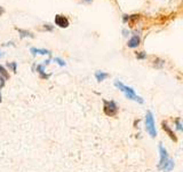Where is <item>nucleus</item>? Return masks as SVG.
Masks as SVG:
<instances>
[{"label": "nucleus", "mask_w": 183, "mask_h": 172, "mask_svg": "<svg viewBox=\"0 0 183 172\" xmlns=\"http://www.w3.org/2000/svg\"><path fill=\"white\" fill-rule=\"evenodd\" d=\"M141 44V38H140V36H133L131 39L128 40V43H127V46L129 47V48H136L137 46Z\"/></svg>", "instance_id": "obj_7"}, {"label": "nucleus", "mask_w": 183, "mask_h": 172, "mask_svg": "<svg viewBox=\"0 0 183 172\" xmlns=\"http://www.w3.org/2000/svg\"><path fill=\"white\" fill-rule=\"evenodd\" d=\"M30 52L32 53V55H37V54H41V55H51V52L48 49H39V48H30Z\"/></svg>", "instance_id": "obj_9"}, {"label": "nucleus", "mask_w": 183, "mask_h": 172, "mask_svg": "<svg viewBox=\"0 0 183 172\" xmlns=\"http://www.w3.org/2000/svg\"><path fill=\"white\" fill-rule=\"evenodd\" d=\"M118 104L114 102V101H107V100H103V111L104 114L109 116V117H114L116 115L118 114Z\"/></svg>", "instance_id": "obj_3"}, {"label": "nucleus", "mask_w": 183, "mask_h": 172, "mask_svg": "<svg viewBox=\"0 0 183 172\" xmlns=\"http://www.w3.org/2000/svg\"><path fill=\"white\" fill-rule=\"evenodd\" d=\"M159 155H160V160H159V163H158V169L161 170L163 166L165 165L166 163L168 162V160H169V156H168V153H167V149H166L161 143H159Z\"/></svg>", "instance_id": "obj_4"}, {"label": "nucleus", "mask_w": 183, "mask_h": 172, "mask_svg": "<svg viewBox=\"0 0 183 172\" xmlns=\"http://www.w3.org/2000/svg\"><path fill=\"white\" fill-rule=\"evenodd\" d=\"M44 28H45L47 31H53V29H54L51 25H49V24H45V25H44Z\"/></svg>", "instance_id": "obj_20"}, {"label": "nucleus", "mask_w": 183, "mask_h": 172, "mask_svg": "<svg viewBox=\"0 0 183 172\" xmlns=\"http://www.w3.org/2000/svg\"><path fill=\"white\" fill-rule=\"evenodd\" d=\"M54 61H55L58 65H61V67H65V65H67V63L64 62L62 59H60V57H55V59H54Z\"/></svg>", "instance_id": "obj_18"}, {"label": "nucleus", "mask_w": 183, "mask_h": 172, "mask_svg": "<svg viewBox=\"0 0 183 172\" xmlns=\"http://www.w3.org/2000/svg\"><path fill=\"white\" fill-rule=\"evenodd\" d=\"M154 65L156 67V68H163L164 67V64H165V60H161V59H156L154 61Z\"/></svg>", "instance_id": "obj_13"}, {"label": "nucleus", "mask_w": 183, "mask_h": 172, "mask_svg": "<svg viewBox=\"0 0 183 172\" xmlns=\"http://www.w3.org/2000/svg\"><path fill=\"white\" fill-rule=\"evenodd\" d=\"M17 31L21 33V37H30V38H33V34L31 33V32H29L26 30H21V29H17Z\"/></svg>", "instance_id": "obj_15"}, {"label": "nucleus", "mask_w": 183, "mask_h": 172, "mask_svg": "<svg viewBox=\"0 0 183 172\" xmlns=\"http://www.w3.org/2000/svg\"><path fill=\"white\" fill-rule=\"evenodd\" d=\"M85 1H86V2H91L92 0H85Z\"/></svg>", "instance_id": "obj_24"}, {"label": "nucleus", "mask_w": 183, "mask_h": 172, "mask_svg": "<svg viewBox=\"0 0 183 172\" xmlns=\"http://www.w3.org/2000/svg\"><path fill=\"white\" fill-rule=\"evenodd\" d=\"M7 67H8V68H11V71L16 72V69H17L16 62H9V63H7Z\"/></svg>", "instance_id": "obj_16"}, {"label": "nucleus", "mask_w": 183, "mask_h": 172, "mask_svg": "<svg viewBox=\"0 0 183 172\" xmlns=\"http://www.w3.org/2000/svg\"><path fill=\"white\" fill-rule=\"evenodd\" d=\"M45 68H46L45 64H39V65H37V71L39 72L40 77L42 79H48L51 77V74H45Z\"/></svg>", "instance_id": "obj_8"}, {"label": "nucleus", "mask_w": 183, "mask_h": 172, "mask_svg": "<svg viewBox=\"0 0 183 172\" xmlns=\"http://www.w3.org/2000/svg\"><path fill=\"white\" fill-rule=\"evenodd\" d=\"M0 76H2L5 79H9V74H8V71L4 68L1 64H0Z\"/></svg>", "instance_id": "obj_14"}, {"label": "nucleus", "mask_w": 183, "mask_h": 172, "mask_svg": "<svg viewBox=\"0 0 183 172\" xmlns=\"http://www.w3.org/2000/svg\"><path fill=\"white\" fill-rule=\"evenodd\" d=\"M1 101H2V97H1V92H0V103H1Z\"/></svg>", "instance_id": "obj_23"}, {"label": "nucleus", "mask_w": 183, "mask_h": 172, "mask_svg": "<svg viewBox=\"0 0 183 172\" xmlns=\"http://www.w3.org/2000/svg\"><path fill=\"white\" fill-rule=\"evenodd\" d=\"M174 124H175V129H176L177 131L183 132V119L176 117V118L174 119Z\"/></svg>", "instance_id": "obj_12"}, {"label": "nucleus", "mask_w": 183, "mask_h": 172, "mask_svg": "<svg viewBox=\"0 0 183 172\" xmlns=\"http://www.w3.org/2000/svg\"><path fill=\"white\" fill-rule=\"evenodd\" d=\"M55 24L58 25L60 28H68L69 27V20L64 15H56L55 16Z\"/></svg>", "instance_id": "obj_6"}, {"label": "nucleus", "mask_w": 183, "mask_h": 172, "mask_svg": "<svg viewBox=\"0 0 183 172\" xmlns=\"http://www.w3.org/2000/svg\"><path fill=\"white\" fill-rule=\"evenodd\" d=\"M6 84V79L2 77V76H0V88H2Z\"/></svg>", "instance_id": "obj_19"}, {"label": "nucleus", "mask_w": 183, "mask_h": 172, "mask_svg": "<svg viewBox=\"0 0 183 172\" xmlns=\"http://www.w3.org/2000/svg\"><path fill=\"white\" fill-rule=\"evenodd\" d=\"M4 13H5V9H4V8H2L1 6H0V16H1V15H2Z\"/></svg>", "instance_id": "obj_21"}, {"label": "nucleus", "mask_w": 183, "mask_h": 172, "mask_svg": "<svg viewBox=\"0 0 183 172\" xmlns=\"http://www.w3.org/2000/svg\"><path fill=\"white\" fill-rule=\"evenodd\" d=\"M109 75L107 72H103V71H96L95 72V78L97 79V81H103L105 78H108Z\"/></svg>", "instance_id": "obj_11"}, {"label": "nucleus", "mask_w": 183, "mask_h": 172, "mask_svg": "<svg viewBox=\"0 0 183 172\" xmlns=\"http://www.w3.org/2000/svg\"><path fill=\"white\" fill-rule=\"evenodd\" d=\"M114 86H116L118 90H120L123 93H125V95H126V97H127V99H129V100H134V101H136V102H138V103L144 102L142 97H138L136 93H135V91H134L132 87L124 85V84H123L121 81H119V80H116V81H114Z\"/></svg>", "instance_id": "obj_1"}, {"label": "nucleus", "mask_w": 183, "mask_h": 172, "mask_svg": "<svg viewBox=\"0 0 183 172\" xmlns=\"http://www.w3.org/2000/svg\"><path fill=\"white\" fill-rule=\"evenodd\" d=\"M174 161L173 160H168V162L166 163L165 165L163 166V169H161V171H164V172H171L173 169H174Z\"/></svg>", "instance_id": "obj_10"}, {"label": "nucleus", "mask_w": 183, "mask_h": 172, "mask_svg": "<svg viewBox=\"0 0 183 172\" xmlns=\"http://www.w3.org/2000/svg\"><path fill=\"white\" fill-rule=\"evenodd\" d=\"M161 129H163V131L165 132L166 134H167L168 137L171 138V139L173 140V141H174V142H176V141H177L176 135H175L174 131H173L171 127H169V125L167 124V122H161Z\"/></svg>", "instance_id": "obj_5"}, {"label": "nucleus", "mask_w": 183, "mask_h": 172, "mask_svg": "<svg viewBox=\"0 0 183 172\" xmlns=\"http://www.w3.org/2000/svg\"><path fill=\"white\" fill-rule=\"evenodd\" d=\"M123 33H124V36H128V31H127V30H124V31H123Z\"/></svg>", "instance_id": "obj_22"}, {"label": "nucleus", "mask_w": 183, "mask_h": 172, "mask_svg": "<svg viewBox=\"0 0 183 172\" xmlns=\"http://www.w3.org/2000/svg\"><path fill=\"white\" fill-rule=\"evenodd\" d=\"M145 129H147V132L150 134L151 138L157 137V130H156L154 115L150 110H148L147 114H145Z\"/></svg>", "instance_id": "obj_2"}, {"label": "nucleus", "mask_w": 183, "mask_h": 172, "mask_svg": "<svg viewBox=\"0 0 183 172\" xmlns=\"http://www.w3.org/2000/svg\"><path fill=\"white\" fill-rule=\"evenodd\" d=\"M136 59L137 60H144V59H147V54L144 52H138V53H136Z\"/></svg>", "instance_id": "obj_17"}]
</instances>
